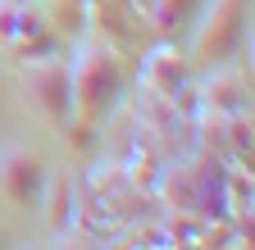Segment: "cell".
I'll list each match as a JSON object with an SVG mask.
<instances>
[{
    "mask_svg": "<svg viewBox=\"0 0 255 250\" xmlns=\"http://www.w3.org/2000/svg\"><path fill=\"white\" fill-rule=\"evenodd\" d=\"M191 82V59L178 46H155L141 64V86L150 91L155 100H178Z\"/></svg>",
    "mask_w": 255,
    "mask_h": 250,
    "instance_id": "6",
    "label": "cell"
},
{
    "mask_svg": "<svg viewBox=\"0 0 255 250\" xmlns=\"http://www.w3.org/2000/svg\"><path fill=\"white\" fill-rule=\"evenodd\" d=\"M9 46L23 55V59H41V55H59V32L50 14L41 9V0H32V5H18V23H14V37Z\"/></svg>",
    "mask_w": 255,
    "mask_h": 250,
    "instance_id": "7",
    "label": "cell"
},
{
    "mask_svg": "<svg viewBox=\"0 0 255 250\" xmlns=\"http://www.w3.org/2000/svg\"><path fill=\"white\" fill-rule=\"evenodd\" d=\"M14 23H18V5H14V0H0V46H9Z\"/></svg>",
    "mask_w": 255,
    "mask_h": 250,
    "instance_id": "11",
    "label": "cell"
},
{
    "mask_svg": "<svg viewBox=\"0 0 255 250\" xmlns=\"http://www.w3.org/2000/svg\"><path fill=\"white\" fill-rule=\"evenodd\" d=\"M41 214H46V228L55 232V237H64V232H73V214H78V205H73V177L69 173H46V186H41Z\"/></svg>",
    "mask_w": 255,
    "mask_h": 250,
    "instance_id": "8",
    "label": "cell"
},
{
    "mask_svg": "<svg viewBox=\"0 0 255 250\" xmlns=\"http://www.w3.org/2000/svg\"><path fill=\"white\" fill-rule=\"evenodd\" d=\"M251 109V78L242 64H214L201 82V114H214V118H228V114H242Z\"/></svg>",
    "mask_w": 255,
    "mask_h": 250,
    "instance_id": "5",
    "label": "cell"
},
{
    "mask_svg": "<svg viewBox=\"0 0 255 250\" xmlns=\"http://www.w3.org/2000/svg\"><path fill=\"white\" fill-rule=\"evenodd\" d=\"M14 5H32V0H14Z\"/></svg>",
    "mask_w": 255,
    "mask_h": 250,
    "instance_id": "13",
    "label": "cell"
},
{
    "mask_svg": "<svg viewBox=\"0 0 255 250\" xmlns=\"http://www.w3.org/2000/svg\"><path fill=\"white\" fill-rule=\"evenodd\" d=\"M69 78H73V118L78 128H96L123 96V55L119 46L91 37L78 46V55L69 59Z\"/></svg>",
    "mask_w": 255,
    "mask_h": 250,
    "instance_id": "1",
    "label": "cell"
},
{
    "mask_svg": "<svg viewBox=\"0 0 255 250\" xmlns=\"http://www.w3.org/2000/svg\"><path fill=\"white\" fill-rule=\"evenodd\" d=\"M114 250H132V246H114Z\"/></svg>",
    "mask_w": 255,
    "mask_h": 250,
    "instance_id": "14",
    "label": "cell"
},
{
    "mask_svg": "<svg viewBox=\"0 0 255 250\" xmlns=\"http://www.w3.org/2000/svg\"><path fill=\"white\" fill-rule=\"evenodd\" d=\"M27 250H37V246H27Z\"/></svg>",
    "mask_w": 255,
    "mask_h": 250,
    "instance_id": "15",
    "label": "cell"
},
{
    "mask_svg": "<svg viewBox=\"0 0 255 250\" xmlns=\"http://www.w3.org/2000/svg\"><path fill=\"white\" fill-rule=\"evenodd\" d=\"M46 186V160L27 146H0V196L9 205L27 209L41 200Z\"/></svg>",
    "mask_w": 255,
    "mask_h": 250,
    "instance_id": "4",
    "label": "cell"
},
{
    "mask_svg": "<svg viewBox=\"0 0 255 250\" xmlns=\"http://www.w3.org/2000/svg\"><path fill=\"white\" fill-rule=\"evenodd\" d=\"M23 91H27V105L37 109L50 128H69L73 123V78H69V59L59 55H41V59H27L23 64Z\"/></svg>",
    "mask_w": 255,
    "mask_h": 250,
    "instance_id": "3",
    "label": "cell"
},
{
    "mask_svg": "<svg viewBox=\"0 0 255 250\" xmlns=\"http://www.w3.org/2000/svg\"><path fill=\"white\" fill-rule=\"evenodd\" d=\"M201 0H150V18L159 32H182V27L196 18Z\"/></svg>",
    "mask_w": 255,
    "mask_h": 250,
    "instance_id": "10",
    "label": "cell"
},
{
    "mask_svg": "<svg viewBox=\"0 0 255 250\" xmlns=\"http://www.w3.org/2000/svg\"><path fill=\"white\" fill-rule=\"evenodd\" d=\"M164 196H169V205L178 214H196L205 205V186H201V177H191L187 164H178V168L164 173Z\"/></svg>",
    "mask_w": 255,
    "mask_h": 250,
    "instance_id": "9",
    "label": "cell"
},
{
    "mask_svg": "<svg viewBox=\"0 0 255 250\" xmlns=\"http://www.w3.org/2000/svg\"><path fill=\"white\" fill-rule=\"evenodd\" d=\"M59 250H91V246H87V237H73V232H64V237H59Z\"/></svg>",
    "mask_w": 255,
    "mask_h": 250,
    "instance_id": "12",
    "label": "cell"
},
{
    "mask_svg": "<svg viewBox=\"0 0 255 250\" xmlns=\"http://www.w3.org/2000/svg\"><path fill=\"white\" fill-rule=\"evenodd\" d=\"M191 55L196 64L214 69L223 59H233L246 41V23H251V0H201L196 18H191Z\"/></svg>",
    "mask_w": 255,
    "mask_h": 250,
    "instance_id": "2",
    "label": "cell"
}]
</instances>
